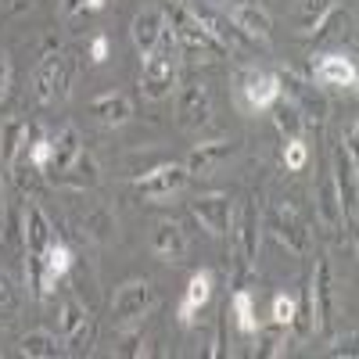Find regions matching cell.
Returning <instances> with one entry per match:
<instances>
[{
  "mask_svg": "<svg viewBox=\"0 0 359 359\" xmlns=\"http://www.w3.org/2000/svg\"><path fill=\"white\" fill-rule=\"evenodd\" d=\"M180 47H176V33L172 25H165V33L158 40V47L144 57V72H140V94L147 101H162L176 90V62H180Z\"/></svg>",
  "mask_w": 359,
  "mask_h": 359,
  "instance_id": "6da1fadb",
  "label": "cell"
},
{
  "mask_svg": "<svg viewBox=\"0 0 359 359\" xmlns=\"http://www.w3.org/2000/svg\"><path fill=\"white\" fill-rule=\"evenodd\" d=\"M151 309H155V287L147 280H126L111 294V316L118 323V331H137Z\"/></svg>",
  "mask_w": 359,
  "mask_h": 359,
  "instance_id": "7a4b0ae2",
  "label": "cell"
},
{
  "mask_svg": "<svg viewBox=\"0 0 359 359\" xmlns=\"http://www.w3.org/2000/svg\"><path fill=\"white\" fill-rule=\"evenodd\" d=\"M172 33H176V47H180V54L187 57L191 65H198V62H219V57L226 54V47L208 33V29L194 18V15H180L176 18V25H172Z\"/></svg>",
  "mask_w": 359,
  "mask_h": 359,
  "instance_id": "3957f363",
  "label": "cell"
},
{
  "mask_svg": "<svg viewBox=\"0 0 359 359\" xmlns=\"http://www.w3.org/2000/svg\"><path fill=\"white\" fill-rule=\"evenodd\" d=\"M69 83H72V54L62 50H50L43 54V62L33 72V94L40 104H54L57 97L69 94Z\"/></svg>",
  "mask_w": 359,
  "mask_h": 359,
  "instance_id": "277c9868",
  "label": "cell"
},
{
  "mask_svg": "<svg viewBox=\"0 0 359 359\" xmlns=\"http://www.w3.org/2000/svg\"><path fill=\"white\" fill-rule=\"evenodd\" d=\"M266 230L277 237V241L291 252V255H306L309 252V230L302 223V216H298L294 205H273L266 212Z\"/></svg>",
  "mask_w": 359,
  "mask_h": 359,
  "instance_id": "5b68a950",
  "label": "cell"
},
{
  "mask_svg": "<svg viewBox=\"0 0 359 359\" xmlns=\"http://www.w3.org/2000/svg\"><path fill=\"white\" fill-rule=\"evenodd\" d=\"M334 187H338V198H341V208H345V223L355 226V212H359V162H355V151H348L345 144L334 147Z\"/></svg>",
  "mask_w": 359,
  "mask_h": 359,
  "instance_id": "8992f818",
  "label": "cell"
},
{
  "mask_svg": "<svg viewBox=\"0 0 359 359\" xmlns=\"http://www.w3.org/2000/svg\"><path fill=\"white\" fill-rule=\"evenodd\" d=\"M187 180H191V172H187V165H155L151 172H144V176H137V191H140V198H147V201H169V198H176L180 191L187 187Z\"/></svg>",
  "mask_w": 359,
  "mask_h": 359,
  "instance_id": "52a82bcc",
  "label": "cell"
},
{
  "mask_svg": "<svg viewBox=\"0 0 359 359\" xmlns=\"http://www.w3.org/2000/svg\"><path fill=\"white\" fill-rule=\"evenodd\" d=\"M191 216L198 219V226L212 237H226L230 223H233V208L226 194H201L191 201Z\"/></svg>",
  "mask_w": 359,
  "mask_h": 359,
  "instance_id": "ba28073f",
  "label": "cell"
},
{
  "mask_svg": "<svg viewBox=\"0 0 359 359\" xmlns=\"http://www.w3.org/2000/svg\"><path fill=\"white\" fill-rule=\"evenodd\" d=\"M306 302H309V309H313L316 331H323L327 320H331V313H334V280H331V266H327V259H316V266H313Z\"/></svg>",
  "mask_w": 359,
  "mask_h": 359,
  "instance_id": "9c48e42d",
  "label": "cell"
},
{
  "mask_svg": "<svg viewBox=\"0 0 359 359\" xmlns=\"http://www.w3.org/2000/svg\"><path fill=\"white\" fill-rule=\"evenodd\" d=\"M284 94V86L273 72H259V69H248L241 76V101L248 111H266V108H273Z\"/></svg>",
  "mask_w": 359,
  "mask_h": 359,
  "instance_id": "30bf717a",
  "label": "cell"
},
{
  "mask_svg": "<svg viewBox=\"0 0 359 359\" xmlns=\"http://www.w3.org/2000/svg\"><path fill=\"white\" fill-rule=\"evenodd\" d=\"M223 15H226V22H230L233 29H241L248 40H259V43L269 40V29H273V22H269V11L259 8L255 0H230Z\"/></svg>",
  "mask_w": 359,
  "mask_h": 359,
  "instance_id": "8fae6325",
  "label": "cell"
},
{
  "mask_svg": "<svg viewBox=\"0 0 359 359\" xmlns=\"http://www.w3.org/2000/svg\"><path fill=\"white\" fill-rule=\"evenodd\" d=\"M22 230H25V252H29V259H33V269H36V262L47 255V248L54 245V230H50V219H47V212L36 205V201H29L25 208H22Z\"/></svg>",
  "mask_w": 359,
  "mask_h": 359,
  "instance_id": "7c38bea8",
  "label": "cell"
},
{
  "mask_svg": "<svg viewBox=\"0 0 359 359\" xmlns=\"http://www.w3.org/2000/svg\"><path fill=\"white\" fill-rule=\"evenodd\" d=\"M208 115H212V97H208V86L201 83H191L180 90L176 97V123L184 130H201L208 123Z\"/></svg>",
  "mask_w": 359,
  "mask_h": 359,
  "instance_id": "4fadbf2b",
  "label": "cell"
},
{
  "mask_svg": "<svg viewBox=\"0 0 359 359\" xmlns=\"http://www.w3.org/2000/svg\"><path fill=\"white\" fill-rule=\"evenodd\" d=\"M187 248H191V241H187V230L180 226L176 219H158L155 226H151V252L162 259V262H184L187 259Z\"/></svg>",
  "mask_w": 359,
  "mask_h": 359,
  "instance_id": "5bb4252c",
  "label": "cell"
},
{
  "mask_svg": "<svg viewBox=\"0 0 359 359\" xmlns=\"http://www.w3.org/2000/svg\"><path fill=\"white\" fill-rule=\"evenodd\" d=\"M36 269H40V273H36V291H40V298H47L57 287V280L72 269V248L62 245V241H54L47 248V255L36 262Z\"/></svg>",
  "mask_w": 359,
  "mask_h": 359,
  "instance_id": "9a60e30c",
  "label": "cell"
},
{
  "mask_svg": "<svg viewBox=\"0 0 359 359\" xmlns=\"http://www.w3.org/2000/svg\"><path fill=\"white\" fill-rule=\"evenodd\" d=\"M280 83H287V94H291V101H294V108L302 111V118L306 123H313V126H320L323 118H327V101L313 90V83H306V79H298L294 72H284V76H277Z\"/></svg>",
  "mask_w": 359,
  "mask_h": 359,
  "instance_id": "2e32d148",
  "label": "cell"
},
{
  "mask_svg": "<svg viewBox=\"0 0 359 359\" xmlns=\"http://www.w3.org/2000/svg\"><path fill=\"white\" fill-rule=\"evenodd\" d=\"M313 79L320 86H334V90H352L359 72H355V62L345 54H323L320 62L313 65Z\"/></svg>",
  "mask_w": 359,
  "mask_h": 359,
  "instance_id": "e0dca14e",
  "label": "cell"
},
{
  "mask_svg": "<svg viewBox=\"0 0 359 359\" xmlns=\"http://www.w3.org/2000/svg\"><path fill=\"white\" fill-rule=\"evenodd\" d=\"M165 11L162 8H144L137 18H133V47L140 50V57H147L155 47H158V40H162V33H165Z\"/></svg>",
  "mask_w": 359,
  "mask_h": 359,
  "instance_id": "ac0fdd59",
  "label": "cell"
},
{
  "mask_svg": "<svg viewBox=\"0 0 359 359\" xmlns=\"http://www.w3.org/2000/svg\"><path fill=\"white\" fill-rule=\"evenodd\" d=\"M230 155H233V144H230V140H205V144H194L191 155H187V172H191V176H208V172H216Z\"/></svg>",
  "mask_w": 359,
  "mask_h": 359,
  "instance_id": "d6986e66",
  "label": "cell"
},
{
  "mask_svg": "<svg viewBox=\"0 0 359 359\" xmlns=\"http://www.w3.org/2000/svg\"><path fill=\"white\" fill-rule=\"evenodd\" d=\"M90 115L104 126H123L133 115V101L123 94V90H104V94H97L94 101H90Z\"/></svg>",
  "mask_w": 359,
  "mask_h": 359,
  "instance_id": "ffe728a7",
  "label": "cell"
},
{
  "mask_svg": "<svg viewBox=\"0 0 359 359\" xmlns=\"http://www.w3.org/2000/svg\"><path fill=\"white\" fill-rule=\"evenodd\" d=\"M316 219H320V226H323L327 233H341V230L348 226L334 180H323V184L316 187Z\"/></svg>",
  "mask_w": 359,
  "mask_h": 359,
  "instance_id": "44dd1931",
  "label": "cell"
},
{
  "mask_svg": "<svg viewBox=\"0 0 359 359\" xmlns=\"http://www.w3.org/2000/svg\"><path fill=\"white\" fill-rule=\"evenodd\" d=\"M79 151H83V140H79V130L69 123V126H62L57 130V137L50 140V165H47V172H69L72 165H76V158H79Z\"/></svg>",
  "mask_w": 359,
  "mask_h": 359,
  "instance_id": "7402d4cb",
  "label": "cell"
},
{
  "mask_svg": "<svg viewBox=\"0 0 359 359\" xmlns=\"http://www.w3.org/2000/svg\"><path fill=\"white\" fill-rule=\"evenodd\" d=\"M208 302H212V273L198 269L187 284V291H184V302H180V323H191L194 313H201Z\"/></svg>",
  "mask_w": 359,
  "mask_h": 359,
  "instance_id": "603a6c76",
  "label": "cell"
},
{
  "mask_svg": "<svg viewBox=\"0 0 359 359\" xmlns=\"http://www.w3.org/2000/svg\"><path fill=\"white\" fill-rule=\"evenodd\" d=\"M259 223H262L259 205L255 201H245L241 205V216H237V248H241V259L245 262H252L259 255V233H262Z\"/></svg>",
  "mask_w": 359,
  "mask_h": 359,
  "instance_id": "cb8c5ba5",
  "label": "cell"
},
{
  "mask_svg": "<svg viewBox=\"0 0 359 359\" xmlns=\"http://www.w3.org/2000/svg\"><path fill=\"white\" fill-rule=\"evenodd\" d=\"M29 147V123L18 115H11L4 126H0V158H4L8 169L18 165V155Z\"/></svg>",
  "mask_w": 359,
  "mask_h": 359,
  "instance_id": "d4e9b609",
  "label": "cell"
},
{
  "mask_svg": "<svg viewBox=\"0 0 359 359\" xmlns=\"http://www.w3.org/2000/svg\"><path fill=\"white\" fill-rule=\"evenodd\" d=\"M334 8V0H294L291 8V22L298 33H313V29L323 22V15Z\"/></svg>",
  "mask_w": 359,
  "mask_h": 359,
  "instance_id": "484cf974",
  "label": "cell"
},
{
  "mask_svg": "<svg viewBox=\"0 0 359 359\" xmlns=\"http://www.w3.org/2000/svg\"><path fill=\"white\" fill-rule=\"evenodd\" d=\"M18 352L33 355V359H54V355H62V345H57V338L50 331H29V334H22Z\"/></svg>",
  "mask_w": 359,
  "mask_h": 359,
  "instance_id": "4316f807",
  "label": "cell"
},
{
  "mask_svg": "<svg viewBox=\"0 0 359 359\" xmlns=\"http://www.w3.org/2000/svg\"><path fill=\"white\" fill-rule=\"evenodd\" d=\"M348 22H352V15H348L345 8H338V4H334L331 11L323 15V22L313 29V40H316V43H331V40H341Z\"/></svg>",
  "mask_w": 359,
  "mask_h": 359,
  "instance_id": "83f0119b",
  "label": "cell"
},
{
  "mask_svg": "<svg viewBox=\"0 0 359 359\" xmlns=\"http://www.w3.org/2000/svg\"><path fill=\"white\" fill-rule=\"evenodd\" d=\"M230 313L237 320V327H241V334H255L259 331V316H255V302H252V291H233L230 298Z\"/></svg>",
  "mask_w": 359,
  "mask_h": 359,
  "instance_id": "f1b7e54d",
  "label": "cell"
},
{
  "mask_svg": "<svg viewBox=\"0 0 359 359\" xmlns=\"http://www.w3.org/2000/svg\"><path fill=\"white\" fill-rule=\"evenodd\" d=\"M273 123H277V130L284 133V140H291V137H302L306 118H302V111L294 108V101H277V104H273Z\"/></svg>",
  "mask_w": 359,
  "mask_h": 359,
  "instance_id": "f546056e",
  "label": "cell"
},
{
  "mask_svg": "<svg viewBox=\"0 0 359 359\" xmlns=\"http://www.w3.org/2000/svg\"><path fill=\"white\" fill-rule=\"evenodd\" d=\"M90 320V309L79 302V298H65L62 309H57V327H62V334L69 338L72 331H79V327Z\"/></svg>",
  "mask_w": 359,
  "mask_h": 359,
  "instance_id": "4dcf8cb0",
  "label": "cell"
},
{
  "mask_svg": "<svg viewBox=\"0 0 359 359\" xmlns=\"http://www.w3.org/2000/svg\"><path fill=\"white\" fill-rule=\"evenodd\" d=\"M18 306H22V298H18V287L0 273V320H15L18 316Z\"/></svg>",
  "mask_w": 359,
  "mask_h": 359,
  "instance_id": "1f68e13d",
  "label": "cell"
},
{
  "mask_svg": "<svg viewBox=\"0 0 359 359\" xmlns=\"http://www.w3.org/2000/svg\"><path fill=\"white\" fill-rule=\"evenodd\" d=\"M25 155H29V165H33L36 172H47V165H50V137H36L25 147Z\"/></svg>",
  "mask_w": 359,
  "mask_h": 359,
  "instance_id": "d6a6232c",
  "label": "cell"
},
{
  "mask_svg": "<svg viewBox=\"0 0 359 359\" xmlns=\"http://www.w3.org/2000/svg\"><path fill=\"white\" fill-rule=\"evenodd\" d=\"M306 162H309V151H306L302 137H291V140L284 144V165H287L291 172H298V169H306Z\"/></svg>",
  "mask_w": 359,
  "mask_h": 359,
  "instance_id": "836d02e7",
  "label": "cell"
},
{
  "mask_svg": "<svg viewBox=\"0 0 359 359\" xmlns=\"http://www.w3.org/2000/svg\"><path fill=\"white\" fill-rule=\"evenodd\" d=\"M294 298L291 294H277L273 298V323L277 327H291V320H294Z\"/></svg>",
  "mask_w": 359,
  "mask_h": 359,
  "instance_id": "e575fe53",
  "label": "cell"
},
{
  "mask_svg": "<svg viewBox=\"0 0 359 359\" xmlns=\"http://www.w3.org/2000/svg\"><path fill=\"white\" fill-rule=\"evenodd\" d=\"M90 341H94V316H90L79 331H72L69 338H65V345L72 348V352H86L90 348Z\"/></svg>",
  "mask_w": 359,
  "mask_h": 359,
  "instance_id": "d590c367",
  "label": "cell"
},
{
  "mask_svg": "<svg viewBox=\"0 0 359 359\" xmlns=\"http://www.w3.org/2000/svg\"><path fill=\"white\" fill-rule=\"evenodd\" d=\"M108 50H111L108 36H104V33H97L94 40H90V62H94V65H104V62H108Z\"/></svg>",
  "mask_w": 359,
  "mask_h": 359,
  "instance_id": "8d00e7d4",
  "label": "cell"
},
{
  "mask_svg": "<svg viewBox=\"0 0 359 359\" xmlns=\"http://www.w3.org/2000/svg\"><path fill=\"white\" fill-rule=\"evenodd\" d=\"M8 86H11V57L0 50V101L8 97Z\"/></svg>",
  "mask_w": 359,
  "mask_h": 359,
  "instance_id": "74e56055",
  "label": "cell"
},
{
  "mask_svg": "<svg viewBox=\"0 0 359 359\" xmlns=\"http://www.w3.org/2000/svg\"><path fill=\"white\" fill-rule=\"evenodd\" d=\"M331 355H355V331L345 334V338H338L334 348H331Z\"/></svg>",
  "mask_w": 359,
  "mask_h": 359,
  "instance_id": "f35d334b",
  "label": "cell"
},
{
  "mask_svg": "<svg viewBox=\"0 0 359 359\" xmlns=\"http://www.w3.org/2000/svg\"><path fill=\"white\" fill-rule=\"evenodd\" d=\"M79 11H90V0H62V15L65 18H72Z\"/></svg>",
  "mask_w": 359,
  "mask_h": 359,
  "instance_id": "ab89813d",
  "label": "cell"
},
{
  "mask_svg": "<svg viewBox=\"0 0 359 359\" xmlns=\"http://www.w3.org/2000/svg\"><path fill=\"white\" fill-rule=\"evenodd\" d=\"M0 223H4V194H0Z\"/></svg>",
  "mask_w": 359,
  "mask_h": 359,
  "instance_id": "60d3db41",
  "label": "cell"
}]
</instances>
